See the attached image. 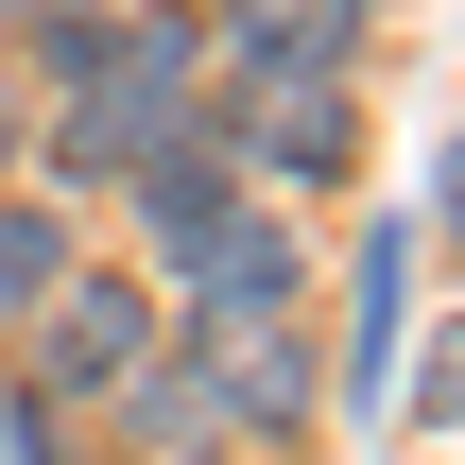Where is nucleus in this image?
Returning <instances> with one entry per match:
<instances>
[{
  "label": "nucleus",
  "instance_id": "7ed1b4c3",
  "mask_svg": "<svg viewBox=\"0 0 465 465\" xmlns=\"http://www.w3.org/2000/svg\"><path fill=\"white\" fill-rule=\"evenodd\" d=\"M207 121L259 190H345L362 173V69H224Z\"/></svg>",
  "mask_w": 465,
  "mask_h": 465
},
{
  "label": "nucleus",
  "instance_id": "1a4fd4ad",
  "mask_svg": "<svg viewBox=\"0 0 465 465\" xmlns=\"http://www.w3.org/2000/svg\"><path fill=\"white\" fill-rule=\"evenodd\" d=\"M69 259H86V242H69V207H52V190H0V311H35Z\"/></svg>",
  "mask_w": 465,
  "mask_h": 465
},
{
  "label": "nucleus",
  "instance_id": "39448f33",
  "mask_svg": "<svg viewBox=\"0 0 465 465\" xmlns=\"http://www.w3.org/2000/svg\"><path fill=\"white\" fill-rule=\"evenodd\" d=\"M155 276H173V311H293V293H311V259H293V224H276L259 190H242L224 224H190Z\"/></svg>",
  "mask_w": 465,
  "mask_h": 465
},
{
  "label": "nucleus",
  "instance_id": "423d86ee",
  "mask_svg": "<svg viewBox=\"0 0 465 465\" xmlns=\"http://www.w3.org/2000/svg\"><path fill=\"white\" fill-rule=\"evenodd\" d=\"M380 0H207V69H362Z\"/></svg>",
  "mask_w": 465,
  "mask_h": 465
},
{
  "label": "nucleus",
  "instance_id": "0eeeda50",
  "mask_svg": "<svg viewBox=\"0 0 465 465\" xmlns=\"http://www.w3.org/2000/svg\"><path fill=\"white\" fill-rule=\"evenodd\" d=\"M121 431H138V465H259V449H242V414L207 397V362H190V345H155V362L121 380Z\"/></svg>",
  "mask_w": 465,
  "mask_h": 465
},
{
  "label": "nucleus",
  "instance_id": "9d476101",
  "mask_svg": "<svg viewBox=\"0 0 465 465\" xmlns=\"http://www.w3.org/2000/svg\"><path fill=\"white\" fill-rule=\"evenodd\" d=\"M17 35H35V69H86L121 35V0H17Z\"/></svg>",
  "mask_w": 465,
  "mask_h": 465
},
{
  "label": "nucleus",
  "instance_id": "20e7f679",
  "mask_svg": "<svg viewBox=\"0 0 465 465\" xmlns=\"http://www.w3.org/2000/svg\"><path fill=\"white\" fill-rule=\"evenodd\" d=\"M173 345L207 362V397L242 414V449H293V431H311V397H328V345H311V311H190Z\"/></svg>",
  "mask_w": 465,
  "mask_h": 465
},
{
  "label": "nucleus",
  "instance_id": "f257e3e1",
  "mask_svg": "<svg viewBox=\"0 0 465 465\" xmlns=\"http://www.w3.org/2000/svg\"><path fill=\"white\" fill-rule=\"evenodd\" d=\"M207 17H173V0H121V35L86 52V69H52V173L69 190H121L155 138H190L207 121Z\"/></svg>",
  "mask_w": 465,
  "mask_h": 465
},
{
  "label": "nucleus",
  "instance_id": "f8f14e48",
  "mask_svg": "<svg viewBox=\"0 0 465 465\" xmlns=\"http://www.w3.org/2000/svg\"><path fill=\"white\" fill-rule=\"evenodd\" d=\"M431 207H449V242H465V138H449V190H431Z\"/></svg>",
  "mask_w": 465,
  "mask_h": 465
},
{
  "label": "nucleus",
  "instance_id": "ddd939ff",
  "mask_svg": "<svg viewBox=\"0 0 465 465\" xmlns=\"http://www.w3.org/2000/svg\"><path fill=\"white\" fill-rule=\"evenodd\" d=\"M17 138H35V121H17V86H0V173H17Z\"/></svg>",
  "mask_w": 465,
  "mask_h": 465
},
{
  "label": "nucleus",
  "instance_id": "6e6552de",
  "mask_svg": "<svg viewBox=\"0 0 465 465\" xmlns=\"http://www.w3.org/2000/svg\"><path fill=\"white\" fill-rule=\"evenodd\" d=\"M397 311H414V224H380L362 242V293H345V397L362 414L397 397Z\"/></svg>",
  "mask_w": 465,
  "mask_h": 465
},
{
  "label": "nucleus",
  "instance_id": "9b49d317",
  "mask_svg": "<svg viewBox=\"0 0 465 465\" xmlns=\"http://www.w3.org/2000/svg\"><path fill=\"white\" fill-rule=\"evenodd\" d=\"M431 414H465V328H449V345H431Z\"/></svg>",
  "mask_w": 465,
  "mask_h": 465
},
{
  "label": "nucleus",
  "instance_id": "f03ea898",
  "mask_svg": "<svg viewBox=\"0 0 465 465\" xmlns=\"http://www.w3.org/2000/svg\"><path fill=\"white\" fill-rule=\"evenodd\" d=\"M17 328H35V362H17V397H35V414H121V380L173 345V293H155V276H121V259H69Z\"/></svg>",
  "mask_w": 465,
  "mask_h": 465
}]
</instances>
